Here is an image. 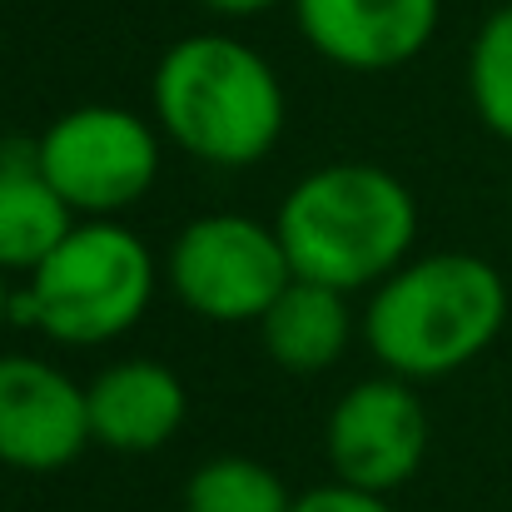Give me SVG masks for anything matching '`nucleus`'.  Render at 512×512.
<instances>
[{"instance_id":"1","label":"nucleus","mask_w":512,"mask_h":512,"mask_svg":"<svg viewBox=\"0 0 512 512\" xmlns=\"http://www.w3.org/2000/svg\"><path fill=\"white\" fill-rule=\"evenodd\" d=\"M150 115L194 165L254 170L289 130V90L264 50L224 30H199L155 60Z\"/></svg>"},{"instance_id":"2","label":"nucleus","mask_w":512,"mask_h":512,"mask_svg":"<svg viewBox=\"0 0 512 512\" xmlns=\"http://www.w3.org/2000/svg\"><path fill=\"white\" fill-rule=\"evenodd\" d=\"M508 309V279L493 259L473 249H438L413 254L368 289L358 334L378 368L408 383H433L478 363L498 343Z\"/></svg>"},{"instance_id":"3","label":"nucleus","mask_w":512,"mask_h":512,"mask_svg":"<svg viewBox=\"0 0 512 512\" xmlns=\"http://www.w3.org/2000/svg\"><path fill=\"white\" fill-rule=\"evenodd\" d=\"M274 229L299 279L363 294L413 259L423 219L408 179L368 160H334L289 184Z\"/></svg>"},{"instance_id":"4","label":"nucleus","mask_w":512,"mask_h":512,"mask_svg":"<svg viewBox=\"0 0 512 512\" xmlns=\"http://www.w3.org/2000/svg\"><path fill=\"white\" fill-rule=\"evenodd\" d=\"M155 289L160 259L125 219H80L15 284V329L60 348H100L145 324Z\"/></svg>"},{"instance_id":"5","label":"nucleus","mask_w":512,"mask_h":512,"mask_svg":"<svg viewBox=\"0 0 512 512\" xmlns=\"http://www.w3.org/2000/svg\"><path fill=\"white\" fill-rule=\"evenodd\" d=\"M165 145L155 115L110 100L70 105L35 135L40 170L80 219H125L145 204L165 174Z\"/></svg>"},{"instance_id":"6","label":"nucleus","mask_w":512,"mask_h":512,"mask_svg":"<svg viewBox=\"0 0 512 512\" xmlns=\"http://www.w3.org/2000/svg\"><path fill=\"white\" fill-rule=\"evenodd\" d=\"M165 279L194 319L239 329L269 314V304L289 289L294 264L274 219H254L244 209H209L174 234Z\"/></svg>"},{"instance_id":"7","label":"nucleus","mask_w":512,"mask_h":512,"mask_svg":"<svg viewBox=\"0 0 512 512\" xmlns=\"http://www.w3.org/2000/svg\"><path fill=\"white\" fill-rule=\"evenodd\" d=\"M324 453L343 483L373 493L408 488L428 458V408L418 388L388 368L348 383L324 418Z\"/></svg>"},{"instance_id":"8","label":"nucleus","mask_w":512,"mask_h":512,"mask_svg":"<svg viewBox=\"0 0 512 512\" xmlns=\"http://www.w3.org/2000/svg\"><path fill=\"white\" fill-rule=\"evenodd\" d=\"M90 443L85 383L40 353L0 348V468L30 478L65 473Z\"/></svg>"},{"instance_id":"9","label":"nucleus","mask_w":512,"mask_h":512,"mask_svg":"<svg viewBox=\"0 0 512 512\" xmlns=\"http://www.w3.org/2000/svg\"><path fill=\"white\" fill-rule=\"evenodd\" d=\"M304 45L348 75H388L413 65L438 25L443 0H289Z\"/></svg>"},{"instance_id":"10","label":"nucleus","mask_w":512,"mask_h":512,"mask_svg":"<svg viewBox=\"0 0 512 512\" xmlns=\"http://www.w3.org/2000/svg\"><path fill=\"white\" fill-rule=\"evenodd\" d=\"M90 433L110 453H160L189 418V388L170 363L130 353L105 363L90 383Z\"/></svg>"},{"instance_id":"11","label":"nucleus","mask_w":512,"mask_h":512,"mask_svg":"<svg viewBox=\"0 0 512 512\" xmlns=\"http://www.w3.org/2000/svg\"><path fill=\"white\" fill-rule=\"evenodd\" d=\"M75 224L80 214L40 170L35 140H0V269L25 279Z\"/></svg>"},{"instance_id":"12","label":"nucleus","mask_w":512,"mask_h":512,"mask_svg":"<svg viewBox=\"0 0 512 512\" xmlns=\"http://www.w3.org/2000/svg\"><path fill=\"white\" fill-rule=\"evenodd\" d=\"M269 363L284 373H329L353 348L358 319L348 309V294L314 284V279H289V289L269 304V314L254 324Z\"/></svg>"},{"instance_id":"13","label":"nucleus","mask_w":512,"mask_h":512,"mask_svg":"<svg viewBox=\"0 0 512 512\" xmlns=\"http://www.w3.org/2000/svg\"><path fill=\"white\" fill-rule=\"evenodd\" d=\"M289 483L249 453H219L204 458L184 483V512H289Z\"/></svg>"},{"instance_id":"14","label":"nucleus","mask_w":512,"mask_h":512,"mask_svg":"<svg viewBox=\"0 0 512 512\" xmlns=\"http://www.w3.org/2000/svg\"><path fill=\"white\" fill-rule=\"evenodd\" d=\"M463 80H468V105L478 125L512 145V0L478 25Z\"/></svg>"},{"instance_id":"15","label":"nucleus","mask_w":512,"mask_h":512,"mask_svg":"<svg viewBox=\"0 0 512 512\" xmlns=\"http://www.w3.org/2000/svg\"><path fill=\"white\" fill-rule=\"evenodd\" d=\"M289 512H398V508L388 503V493H373V488L329 478V483H319V488L294 493V508Z\"/></svg>"},{"instance_id":"16","label":"nucleus","mask_w":512,"mask_h":512,"mask_svg":"<svg viewBox=\"0 0 512 512\" xmlns=\"http://www.w3.org/2000/svg\"><path fill=\"white\" fill-rule=\"evenodd\" d=\"M209 15H219V20H254V15H269V10H279V5H289V0H199Z\"/></svg>"},{"instance_id":"17","label":"nucleus","mask_w":512,"mask_h":512,"mask_svg":"<svg viewBox=\"0 0 512 512\" xmlns=\"http://www.w3.org/2000/svg\"><path fill=\"white\" fill-rule=\"evenodd\" d=\"M15 284L5 269H0V343H5V329H15Z\"/></svg>"},{"instance_id":"18","label":"nucleus","mask_w":512,"mask_h":512,"mask_svg":"<svg viewBox=\"0 0 512 512\" xmlns=\"http://www.w3.org/2000/svg\"><path fill=\"white\" fill-rule=\"evenodd\" d=\"M508 204H512V194H508Z\"/></svg>"}]
</instances>
